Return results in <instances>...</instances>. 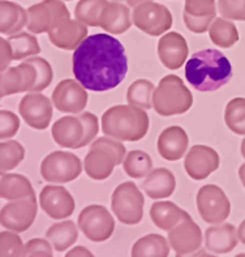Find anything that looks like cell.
<instances>
[{
    "mask_svg": "<svg viewBox=\"0 0 245 257\" xmlns=\"http://www.w3.org/2000/svg\"><path fill=\"white\" fill-rule=\"evenodd\" d=\"M237 238L238 240L241 241L242 244H245V219L240 223L237 228Z\"/></svg>",
    "mask_w": 245,
    "mask_h": 257,
    "instance_id": "cell-47",
    "label": "cell"
},
{
    "mask_svg": "<svg viewBox=\"0 0 245 257\" xmlns=\"http://www.w3.org/2000/svg\"><path fill=\"white\" fill-rule=\"evenodd\" d=\"M215 17V0H185L183 20L189 32L196 34L206 33Z\"/></svg>",
    "mask_w": 245,
    "mask_h": 257,
    "instance_id": "cell-18",
    "label": "cell"
},
{
    "mask_svg": "<svg viewBox=\"0 0 245 257\" xmlns=\"http://www.w3.org/2000/svg\"><path fill=\"white\" fill-rule=\"evenodd\" d=\"M66 2H72V0H66Z\"/></svg>",
    "mask_w": 245,
    "mask_h": 257,
    "instance_id": "cell-52",
    "label": "cell"
},
{
    "mask_svg": "<svg viewBox=\"0 0 245 257\" xmlns=\"http://www.w3.org/2000/svg\"><path fill=\"white\" fill-rule=\"evenodd\" d=\"M207 32L211 42L220 49H229L238 41V32L235 24L223 17H215Z\"/></svg>",
    "mask_w": 245,
    "mask_h": 257,
    "instance_id": "cell-32",
    "label": "cell"
},
{
    "mask_svg": "<svg viewBox=\"0 0 245 257\" xmlns=\"http://www.w3.org/2000/svg\"><path fill=\"white\" fill-rule=\"evenodd\" d=\"M102 132L119 141H138L149 132L150 120L144 108L116 104L102 115Z\"/></svg>",
    "mask_w": 245,
    "mask_h": 257,
    "instance_id": "cell-3",
    "label": "cell"
},
{
    "mask_svg": "<svg viewBox=\"0 0 245 257\" xmlns=\"http://www.w3.org/2000/svg\"><path fill=\"white\" fill-rule=\"evenodd\" d=\"M123 167L128 176L133 179H141L153 171V161L144 150H131L125 156Z\"/></svg>",
    "mask_w": 245,
    "mask_h": 257,
    "instance_id": "cell-33",
    "label": "cell"
},
{
    "mask_svg": "<svg viewBox=\"0 0 245 257\" xmlns=\"http://www.w3.org/2000/svg\"><path fill=\"white\" fill-rule=\"evenodd\" d=\"M8 42L14 52V60H21L28 56L37 55L41 52V47L38 41L34 36H30L28 33H20L16 36H11Z\"/></svg>",
    "mask_w": 245,
    "mask_h": 257,
    "instance_id": "cell-37",
    "label": "cell"
},
{
    "mask_svg": "<svg viewBox=\"0 0 245 257\" xmlns=\"http://www.w3.org/2000/svg\"><path fill=\"white\" fill-rule=\"evenodd\" d=\"M176 257H218V256H214V254L211 253H207V252L205 251V249H198L197 252H194V253H190V254H177L176 253Z\"/></svg>",
    "mask_w": 245,
    "mask_h": 257,
    "instance_id": "cell-46",
    "label": "cell"
},
{
    "mask_svg": "<svg viewBox=\"0 0 245 257\" xmlns=\"http://www.w3.org/2000/svg\"><path fill=\"white\" fill-rule=\"evenodd\" d=\"M49 38L58 49L76 50L88 38V26L79 20L66 19L50 30Z\"/></svg>",
    "mask_w": 245,
    "mask_h": 257,
    "instance_id": "cell-22",
    "label": "cell"
},
{
    "mask_svg": "<svg viewBox=\"0 0 245 257\" xmlns=\"http://www.w3.org/2000/svg\"><path fill=\"white\" fill-rule=\"evenodd\" d=\"M36 196L10 202L0 210V223L15 232L27 231L37 217Z\"/></svg>",
    "mask_w": 245,
    "mask_h": 257,
    "instance_id": "cell-14",
    "label": "cell"
},
{
    "mask_svg": "<svg viewBox=\"0 0 245 257\" xmlns=\"http://www.w3.org/2000/svg\"><path fill=\"white\" fill-rule=\"evenodd\" d=\"M127 150L123 143L112 137L95 139L84 160L86 175L93 180H105L114 173L115 166L124 162Z\"/></svg>",
    "mask_w": 245,
    "mask_h": 257,
    "instance_id": "cell-5",
    "label": "cell"
},
{
    "mask_svg": "<svg viewBox=\"0 0 245 257\" xmlns=\"http://www.w3.org/2000/svg\"><path fill=\"white\" fill-rule=\"evenodd\" d=\"M41 208L53 219H66L75 212L73 196L62 186H46L40 195Z\"/></svg>",
    "mask_w": 245,
    "mask_h": 257,
    "instance_id": "cell-17",
    "label": "cell"
},
{
    "mask_svg": "<svg viewBox=\"0 0 245 257\" xmlns=\"http://www.w3.org/2000/svg\"><path fill=\"white\" fill-rule=\"evenodd\" d=\"M219 163L220 158L215 149L207 145H194L186 153L184 167L193 180H203L218 170Z\"/></svg>",
    "mask_w": 245,
    "mask_h": 257,
    "instance_id": "cell-16",
    "label": "cell"
},
{
    "mask_svg": "<svg viewBox=\"0 0 245 257\" xmlns=\"http://www.w3.org/2000/svg\"><path fill=\"white\" fill-rule=\"evenodd\" d=\"M71 19V13L62 0H45L28 10V29L34 34L54 29L63 20Z\"/></svg>",
    "mask_w": 245,
    "mask_h": 257,
    "instance_id": "cell-12",
    "label": "cell"
},
{
    "mask_svg": "<svg viewBox=\"0 0 245 257\" xmlns=\"http://www.w3.org/2000/svg\"><path fill=\"white\" fill-rule=\"evenodd\" d=\"M188 43L180 33L170 32L159 38L158 56L160 63L168 69H179L188 59Z\"/></svg>",
    "mask_w": 245,
    "mask_h": 257,
    "instance_id": "cell-21",
    "label": "cell"
},
{
    "mask_svg": "<svg viewBox=\"0 0 245 257\" xmlns=\"http://www.w3.org/2000/svg\"><path fill=\"white\" fill-rule=\"evenodd\" d=\"M133 25L151 37H159L172 26V15L166 6L153 0L136 6L132 11Z\"/></svg>",
    "mask_w": 245,
    "mask_h": 257,
    "instance_id": "cell-8",
    "label": "cell"
},
{
    "mask_svg": "<svg viewBox=\"0 0 245 257\" xmlns=\"http://www.w3.org/2000/svg\"><path fill=\"white\" fill-rule=\"evenodd\" d=\"M238 243L237 228L231 223H220L205 231V247L216 254L229 253Z\"/></svg>",
    "mask_w": 245,
    "mask_h": 257,
    "instance_id": "cell-25",
    "label": "cell"
},
{
    "mask_svg": "<svg viewBox=\"0 0 245 257\" xmlns=\"http://www.w3.org/2000/svg\"><path fill=\"white\" fill-rule=\"evenodd\" d=\"M170 244L159 234H149L138 239L132 247L131 257H168Z\"/></svg>",
    "mask_w": 245,
    "mask_h": 257,
    "instance_id": "cell-30",
    "label": "cell"
},
{
    "mask_svg": "<svg viewBox=\"0 0 245 257\" xmlns=\"http://www.w3.org/2000/svg\"><path fill=\"white\" fill-rule=\"evenodd\" d=\"M25 157V149L17 141L0 143V170L10 171L19 166Z\"/></svg>",
    "mask_w": 245,
    "mask_h": 257,
    "instance_id": "cell-38",
    "label": "cell"
},
{
    "mask_svg": "<svg viewBox=\"0 0 245 257\" xmlns=\"http://www.w3.org/2000/svg\"><path fill=\"white\" fill-rule=\"evenodd\" d=\"M28 24V12L11 2H0V33L15 34Z\"/></svg>",
    "mask_w": 245,
    "mask_h": 257,
    "instance_id": "cell-31",
    "label": "cell"
},
{
    "mask_svg": "<svg viewBox=\"0 0 245 257\" xmlns=\"http://www.w3.org/2000/svg\"><path fill=\"white\" fill-rule=\"evenodd\" d=\"M168 244L177 254H190L201 249L202 231L189 214L168 231Z\"/></svg>",
    "mask_w": 245,
    "mask_h": 257,
    "instance_id": "cell-15",
    "label": "cell"
},
{
    "mask_svg": "<svg viewBox=\"0 0 245 257\" xmlns=\"http://www.w3.org/2000/svg\"><path fill=\"white\" fill-rule=\"evenodd\" d=\"M20 128L19 117L8 110L0 111V139H8L17 134Z\"/></svg>",
    "mask_w": 245,
    "mask_h": 257,
    "instance_id": "cell-42",
    "label": "cell"
},
{
    "mask_svg": "<svg viewBox=\"0 0 245 257\" xmlns=\"http://www.w3.org/2000/svg\"><path fill=\"white\" fill-rule=\"evenodd\" d=\"M107 0H80L75 8V17L86 26H99L101 13Z\"/></svg>",
    "mask_w": 245,
    "mask_h": 257,
    "instance_id": "cell-36",
    "label": "cell"
},
{
    "mask_svg": "<svg viewBox=\"0 0 245 257\" xmlns=\"http://www.w3.org/2000/svg\"><path fill=\"white\" fill-rule=\"evenodd\" d=\"M240 152H241L242 158L245 160V139H242V141H241V145H240Z\"/></svg>",
    "mask_w": 245,
    "mask_h": 257,
    "instance_id": "cell-50",
    "label": "cell"
},
{
    "mask_svg": "<svg viewBox=\"0 0 245 257\" xmlns=\"http://www.w3.org/2000/svg\"><path fill=\"white\" fill-rule=\"evenodd\" d=\"M218 11L223 19L245 21V0H219Z\"/></svg>",
    "mask_w": 245,
    "mask_h": 257,
    "instance_id": "cell-41",
    "label": "cell"
},
{
    "mask_svg": "<svg viewBox=\"0 0 245 257\" xmlns=\"http://www.w3.org/2000/svg\"><path fill=\"white\" fill-rule=\"evenodd\" d=\"M37 81L33 65L24 62L19 67L7 68L0 73V98L21 91H32Z\"/></svg>",
    "mask_w": 245,
    "mask_h": 257,
    "instance_id": "cell-20",
    "label": "cell"
},
{
    "mask_svg": "<svg viewBox=\"0 0 245 257\" xmlns=\"http://www.w3.org/2000/svg\"><path fill=\"white\" fill-rule=\"evenodd\" d=\"M144 195L133 182L119 184L111 196L112 213L123 225L133 226L144 217Z\"/></svg>",
    "mask_w": 245,
    "mask_h": 257,
    "instance_id": "cell-7",
    "label": "cell"
},
{
    "mask_svg": "<svg viewBox=\"0 0 245 257\" xmlns=\"http://www.w3.org/2000/svg\"><path fill=\"white\" fill-rule=\"evenodd\" d=\"M193 94L176 75H167L153 93V108L160 116L185 114L192 107Z\"/></svg>",
    "mask_w": 245,
    "mask_h": 257,
    "instance_id": "cell-6",
    "label": "cell"
},
{
    "mask_svg": "<svg viewBox=\"0 0 245 257\" xmlns=\"http://www.w3.org/2000/svg\"><path fill=\"white\" fill-rule=\"evenodd\" d=\"M238 178H240V182L245 188V163H242L241 166L238 167Z\"/></svg>",
    "mask_w": 245,
    "mask_h": 257,
    "instance_id": "cell-49",
    "label": "cell"
},
{
    "mask_svg": "<svg viewBox=\"0 0 245 257\" xmlns=\"http://www.w3.org/2000/svg\"><path fill=\"white\" fill-rule=\"evenodd\" d=\"M132 12L127 4L112 2L103 8L99 19V28L108 33V34H124L131 29Z\"/></svg>",
    "mask_w": 245,
    "mask_h": 257,
    "instance_id": "cell-24",
    "label": "cell"
},
{
    "mask_svg": "<svg viewBox=\"0 0 245 257\" xmlns=\"http://www.w3.org/2000/svg\"><path fill=\"white\" fill-rule=\"evenodd\" d=\"M77 226L89 240L102 243L114 234L115 219L103 205H89L80 213Z\"/></svg>",
    "mask_w": 245,
    "mask_h": 257,
    "instance_id": "cell-11",
    "label": "cell"
},
{
    "mask_svg": "<svg viewBox=\"0 0 245 257\" xmlns=\"http://www.w3.org/2000/svg\"><path fill=\"white\" fill-rule=\"evenodd\" d=\"M189 147V137L179 125L167 127L160 132L157 141L158 153L167 161H179L185 156Z\"/></svg>",
    "mask_w": 245,
    "mask_h": 257,
    "instance_id": "cell-23",
    "label": "cell"
},
{
    "mask_svg": "<svg viewBox=\"0 0 245 257\" xmlns=\"http://www.w3.org/2000/svg\"><path fill=\"white\" fill-rule=\"evenodd\" d=\"M224 121L231 132L245 136V98H233L224 110Z\"/></svg>",
    "mask_w": 245,
    "mask_h": 257,
    "instance_id": "cell-35",
    "label": "cell"
},
{
    "mask_svg": "<svg viewBox=\"0 0 245 257\" xmlns=\"http://www.w3.org/2000/svg\"><path fill=\"white\" fill-rule=\"evenodd\" d=\"M188 213L171 201H157L150 208V218L160 230L170 231L185 218Z\"/></svg>",
    "mask_w": 245,
    "mask_h": 257,
    "instance_id": "cell-27",
    "label": "cell"
},
{
    "mask_svg": "<svg viewBox=\"0 0 245 257\" xmlns=\"http://www.w3.org/2000/svg\"><path fill=\"white\" fill-rule=\"evenodd\" d=\"M141 188L150 199H167L176 188V179L168 169L158 167L146 176V179L141 184Z\"/></svg>",
    "mask_w": 245,
    "mask_h": 257,
    "instance_id": "cell-26",
    "label": "cell"
},
{
    "mask_svg": "<svg viewBox=\"0 0 245 257\" xmlns=\"http://www.w3.org/2000/svg\"><path fill=\"white\" fill-rule=\"evenodd\" d=\"M112 2H118V3H121V2H124L127 3L128 7H136L141 3H145V2H150V0H112Z\"/></svg>",
    "mask_w": 245,
    "mask_h": 257,
    "instance_id": "cell-48",
    "label": "cell"
},
{
    "mask_svg": "<svg viewBox=\"0 0 245 257\" xmlns=\"http://www.w3.org/2000/svg\"><path fill=\"white\" fill-rule=\"evenodd\" d=\"M46 239L56 252H64L79 239V227L73 221L59 222L47 230Z\"/></svg>",
    "mask_w": 245,
    "mask_h": 257,
    "instance_id": "cell-29",
    "label": "cell"
},
{
    "mask_svg": "<svg viewBox=\"0 0 245 257\" xmlns=\"http://www.w3.org/2000/svg\"><path fill=\"white\" fill-rule=\"evenodd\" d=\"M25 62L33 65L37 71V81L32 91H41L50 86L54 77L53 68L50 63L43 58H30L27 59Z\"/></svg>",
    "mask_w": 245,
    "mask_h": 257,
    "instance_id": "cell-40",
    "label": "cell"
},
{
    "mask_svg": "<svg viewBox=\"0 0 245 257\" xmlns=\"http://www.w3.org/2000/svg\"><path fill=\"white\" fill-rule=\"evenodd\" d=\"M197 210L210 225H220L229 217L231 202L225 192L215 184H206L197 192Z\"/></svg>",
    "mask_w": 245,
    "mask_h": 257,
    "instance_id": "cell-9",
    "label": "cell"
},
{
    "mask_svg": "<svg viewBox=\"0 0 245 257\" xmlns=\"http://www.w3.org/2000/svg\"><path fill=\"white\" fill-rule=\"evenodd\" d=\"M235 257H245V253H238V254H236Z\"/></svg>",
    "mask_w": 245,
    "mask_h": 257,
    "instance_id": "cell-51",
    "label": "cell"
},
{
    "mask_svg": "<svg viewBox=\"0 0 245 257\" xmlns=\"http://www.w3.org/2000/svg\"><path fill=\"white\" fill-rule=\"evenodd\" d=\"M14 60V52L8 41L0 38V73L7 69L10 63Z\"/></svg>",
    "mask_w": 245,
    "mask_h": 257,
    "instance_id": "cell-44",
    "label": "cell"
},
{
    "mask_svg": "<svg viewBox=\"0 0 245 257\" xmlns=\"http://www.w3.org/2000/svg\"><path fill=\"white\" fill-rule=\"evenodd\" d=\"M99 132V120L92 112L84 111L76 116H63L53 125V139L58 145L81 149L90 145Z\"/></svg>",
    "mask_w": 245,
    "mask_h": 257,
    "instance_id": "cell-4",
    "label": "cell"
},
{
    "mask_svg": "<svg viewBox=\"0 0 245 257\" xmlns=\"http://www.w3.org/2000/svg\"><path fill=\"white\" fill-rule=\"evenodd\" d=\"M82 165L76 154L68 152H53L42 161L41 174L49 183L64 184L73 182L81 175Z\"/></svg>",
    "mask_w": 245,
    "mask_h": 257,
    "instance_id": "cell-10",
    "label": "cell"
},
{
    "mask_svg": "<svg viewBox=\"0 0 245 257\" xmlns=\"http://www.w3.org/2000/svg\"><path fill=\"white\" fill-rule=\"evenodd\" d=\"M36 196L29 180L17 174H3L0 171V197L12 201Z\"/></svg>",
    "mask_w": 245,
    "mask_h": 257,
    "instance_id": "cell-28",
    "label": "cell"
},
{
    "mask_svg": "<svg viewBox=\"0 0 245 257\" xmlns=\"http://www.w3.org/2000/svg\"><path fill=\"white\" fill-rule=\"evenodd\" d=\"M27 256L25 257H54V248L50 241L45 239L36 238L25 244Z\"/></svg>",
    "mask_w": 245,
    "mask_h": 257,
    "instance_id": "cell-43",
    "label": "cell"
},
{
    "mask_svg": "<svg viewBox=\"0 0 245 257\" xmlns=\"http://www.w3.org/2000/svg\"><path fill=\"white\" fill-rule=\"evenodd\" d=\"M73 75L92 91H107L123 82L128 73L124 46L110 34H93L73 52Z\"/></svg>",
    "mask_w": 245,
    "mask_h": 257,
    "instance_id": "cell-1",
    "label": "cell"
},
{
    "mask_svg": "<svg viewBox=\"0 0 245 257\" xmlns=\"http://www.w3.org/2000/svg\"><path fill=\"white\" fill-rule=\"evenodd\" d=\"M154 89L155 86L149 80H145V78L136 80L127 90L128 103L136 107L144 108V110H150L153 107Z\"/></svg>",
    "mask_w": 245,
    "mask_h": 257,
    "instance_id": "cell-34",
    "label": "cell"
},
{
    "mask_svg": "<svg viewBox=\"0 0 245 257\" xmlns=\"http://www.w3.org/2000/svg\"><path fill=\"white\" fill-rule=\"evenodd\" d=\"M66 257H95V256L92 253V252L89 251L86 247L77 245V247L72 248L71 251L67 252Z\"/></svg>",
    "mask_w": 245,
    "mask_h": 257,
    "instance_id": "cell-45",
    "label": "cell"
},
{
    "mask_svg": "<svg viewBox=\"0 0 245 257\" xmlns=\"http://www.w3.org/2000/svg\"><path fill=\"white\" fill-rule=\"evenodd\" d=\"M19 110L28 125L36 130H46L53 117V104L46 95L40 93L25 95Z\"/></svg>",
    "mask_w": 245,
    "mask_h": 257,
    "instance_id": "cell-19",
    "label": "cell"
},
{
    "mask_svg": "<svg viewBox=\"0 0 245 257\" xmlns=\"http://www.w3.org/2000/svg\"><path fill=\"white\" fill-rule=\"evenodd\" d=\"M233 76L227 56L214 49L194 52L185 64V78L193 89L202 93L223 88Z\"/></svg>",
    "mask_w": 245,
    "mask_h": 257,
    "instance_id": "cell-2",
    "label": "cell"
},
{
    "mask_svg": "<svg viewBox=\"0 0 245 257\" xmlns=\"http://www.w3.org/2000/svg\"><path fill=\"white\" fill-rule=\"evenodd\" d=\"M89 94L77 80L67 78L58 84L53 91V102L60 112L79 115L88 106Z\"/></svg>",
    "mask_w": 245,
    "mask_h": 257,
    "instance_id": "cell-13",
    "label": "cell"
},
{
    "mask_svg": "<svg viewBox=\"0 0 245 257\" xmlns=\"http://www.w3.org/2000/svg\"><path fill=\"white\" fill-rule=\"evenodd\" d=\"M27 249L15 231L0 232V257H25Z\"/></svg>",
    "mask_w": 245,
    "mask_h": 257,
    "instance_id": "cell-39",
    "label": "cell"
}]
</instances>
